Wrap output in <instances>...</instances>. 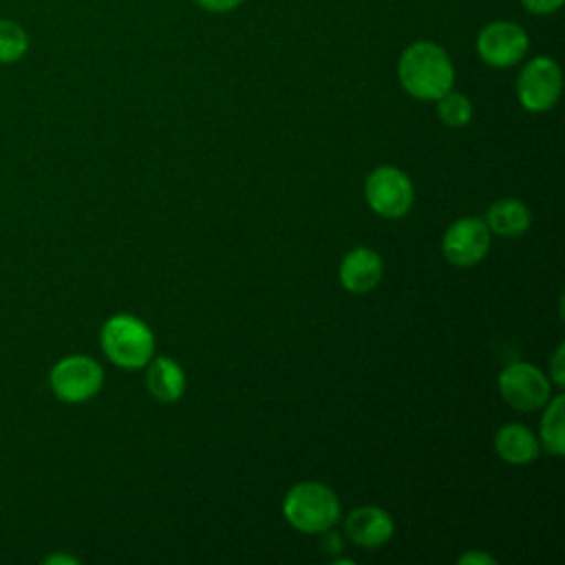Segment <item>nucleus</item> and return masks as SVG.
Returning a JSON list of instances; mask_svg holds the SVG:
<instances>
[{"label": "nucleus", "mask_w": 565, "mask_h": 565, "mask_svg": "<svg viewBox=\"0 0 565 565\" xmlns=\"http://www.w3.org/2000/svg\"><path fill=\"white\" fill-rule=\"evenodd\" d=\"M490 249V230L481 218H459L455 221L441 241V252L448 263L457 267L477 265Z\"/></svg>", "instance_id": "obj_9"}, {"label": "nucleus", "mask_w": 565, "mask_h": 565, "mask_svg": "<svg viewBox=\"0 0 565 565\" xmlns=\"http://www.w3.org/2000/svg\"><path fill=\"white\" fill-rule=\"evenodd\" d=\"M494 450L503 461L523 466L539 457V441L530 428L521 424H505L494 437Z\"/></svg>", "instance_id": "obj_12"}, {"label": "nucleus", "mask_w": 565, "mask_h": 565, "mask_svg": "<svg viewBox=\"0 0 565 565\" xmlns=\"http://www.w3.org/2000/svg\"><path fill=\"white\" fill-rule=\"evenodd\" d=\"M344 530L355 545L380 547L393 536V519L382 508L362 505L347 516Z\"/></svg>", "instance_id": "obj_10"}, {"label": "nucleus", "mask_w": 565, "mask_h": 565, "mask_svg": "<svg viewBox=\"0 0 565 565\" xmlns=\"http://www.w3.org/2000/svg\"><path fill=\"white\" fill-rule=\"evenodd\" d=\"M565 0H521V7L532 15H552L563 7Z\"/></svg>", "instance_id": "obj_18"}, {"label": "nucleus", "mask_w": 565, "mask_h": 565, "mask_svg": "<svg viewBox=\"0 0 565 565\" xmlns=\"http://www.w3.org/2000/svg\"><path fill=\"white\" fill-rule=\"evenodd\" d=\"M207 13H230L243 4V0H194Z\"/></svg>", "instance_id": "obj_20"}, {"label": "nucleus", "mask_w": 565, "mask_h": 565, "mask_svg": "<svg viewBox=\"0 0 565 565\" xmlns=\"http://www.w3.org/2000/svg\"><path fill=\"white\" fill-rule=\"evenodd\" d=\"M42 563H46V565H77V558L68 556V554H51Z\"/></svg>", "instance_id": "obj_22"}, {"label": "nucleus", "mask_w": 565, "mask_h": 565, "mask_svg": "<svg viewBox=\"0 0 565 565\" xmlns=\"http://www.w3.org/2000/svg\"><path fill=\"white\" fill-rule=\"evenodd\" d=\"M459 563L461 565H494L497 561L490 556V554H483V552H466L463 556H459Z\"/></svg>", "instance_id": "obj_21"}, {"label": "nucleus", "mask_w": 565, "mask_h": 565, "mask_svg": "<svg viewBox=\"0 0 565 565\" xmlns=\"http://www.w3.org/2000/svg\"><path fill=\"white\" fill-rule=\"evenodd\" d=\"M51 391L66 404H82L95 397L104 384V369L88 355H66L49 373Z\"/></svg>", "instance_id": "obj_4"}, {"label": "nucleus", "mask_w": 565, "mask_h": 565, "mask_svg": "<svg viewBox=\"0 0 565 565\" xmlns=\"http://www.w3.org/2000/svg\"><path fill=\"white\" fill-rule=\"evenodd\" d=\"M397 79L411 97L437 102L452 88L455 68L439 44L417 40L402 51L397 60Z\"/></svg>", "instance_id": "obj_1"}, {"label": "nucleus", "mask_w": 565, "mask_h": 565, "mask_svg": "<svg viewBox=\"0 0 565 565\" xmlns=\"http://www.w3.org/2000/svg\"><path fill=\"white\" fill-rule=\"evenodd\" d=\"M364 196L375 214L384 218H399L413 205V183L402 170L382 166L366 177Z\"/></svg>", "instance_id": "obj_7"}, {"label": "nucleus", "mask_w": 565, "mask_h": 565, "mask_svg": "<svg viewBox=\"0 0 565 565\" xmlns=\"http://www.w3.org/2000/svg\"><path fill=\"white\" fill-rule=\"evenodd\" d=\"M382 278V258L369 247L351 249L340 265V282L347 291L366 294Z\"/></svg>", "instance_id": "obj_11"}, {"label": "nucleus", "mask_w": 565, "mask_h": 565, "mask_svg": "<svg viewBox=\"0 0 565 565\" xmlns=\"http://www.w3.org/2000/svg\"><path fill=\"white\" fill-rule=\"evenodd\" d=\"M499 391L510 406L519 411H536L547 404L552 388L541 369L527 362H514L501 371Z\"/></svg>", "instance_id": "obj_8"}, {"label": "nucleus", "mask_w": 565, "mask_h": 565, "mask_svg": "<svg viewBox=\"0 0 565 565\" xmlns=\"http://www.w3.org/2000/svg\"><path fill=\"white\" fill-rule=\"evenodd\" d=\"M285 519L300 532L318 534L335 525L340 516V503L331 488L305 481L294 486L282 501Z\"/></svg>", "instance_id": "obj_3"}, {"label": "nucleus", "mask_w": 565, "mask_h": 565, "mask_svg": "<svg viewBox=\"0 0 565 565\" xmlns=\"http://www.w3.org/2000/svg\"><path fill=\"white\" fill-rule=\"evenodd\" d=\"M26 51H29L26 31L9 18H0V64H13L22 60Z\"/></svg>", "instance_id": "obj_16"}, {"label": "nucleus", "mask_w": 565, "mask_h": 565, "mask_svg": "<svg viewBox=\"0 0 565 565\" xmlns=\"http://www.w3.org/2000/svg\"><path fill=\"white\" fill-rule=\"evenodd\" d=\"M563 358H565V347L563 342L556 347L552 360H550V375L554 380V384L561 388L565 384V364H563Z\"/></svg>", "instance_id": "obj_19"}, {"label": "nucleus", "mask_w": 565, "mask_h": 565, "mask_svg": "<svg viewBox=\"0 0 565 565\" xmlns=\"http://www.w3.org/2000/svg\"><path fill=\"white\" fill-rule=\"evenodd\" d=\"M475 46L488 66L510 68L527 55L530 35L512 20H494L479 31Z\"/></svg>", "instance_id": "obj_6"}, {"label": "nucleus", "mask_w": 565, "mask_h": 565, "mask_svg": "<svg viewBox=\"0 0 565 565\" xmlns=\"http://www.w3.org/2000/svg\"><path fill=\"white\" fill-rule=\"evenodd\" d=\"M563 411H565V397L556 395L547 404V411L543 413V422H541V444L554 457H561L565 452V417H563Z\"/></svg>", "instance_id": "obj_15"}, {"label": "nucleus", "mask_w": 565, "mask_h": 565, "mask_svg": "<svg viewBox=\"0 0 565 565\" xmlns=\"http://www.w3.org/2000/svg\"><path fill=\"white\" fill-rule=\"evenodd\" d=\"M102 351L121 369H141L154 353V338L139 318L117 313L102 327Z\"/></svg>", "instance_id": "obj_2"}, {"label": "nucleus", "mask_w": 565, "mask_h": 565, "mask_svg": "<svg viewBox=\"0 0 565 565\" xmlns=\"http://www.w3.org/2000/svg\"><path fill=\"white\" fill-rule=\"evenodd\" d=\"M437 115L450 128H461L472 119V104L463 93H455L452 88L437 99Z\"/></svg>", "instance_id": "obj_17"}, {"label": "nucleus", "mask_w": 565, "mask_h": 565, "mask_svg": "<svg viewBox=\"0 0 565 565\" xmlns=\"http://www.w3.org/2000/svg\"><path fill=\"white\" fill-rule=\"evenodd\" d=\"M563 88V73L556 60L547 55L532 57L516 77V97L521 106L530 113L550 110Z\"/></svg>", "instance_id": "obj_5"}, {"label": "nucleus", "mask_w": 565, "mask_h": 565, "mask_svg": "<svg viewBox=\"0 0 565 565\" xmlns=\"http://www.w3.org/2000/svg\"><path fill=\"white\" fill-rule=\"evenodd\" d=\"M530 210L519 199H499L486 212V225L499 236H521L530 227Z\"/></svg>", "instance_id": "obj_14"}, {"label": "nucleus", "mask_w": 565, "mask_h": 565, "mask_svg": "<svg viewBox=\"0 0 565 565\" xmlns=\"http://www.w3.org/2000/svg\"><path fill=\"white\" fill-rule=\"evenodd\" d=\"M146 382H148V391L152 393V397H157L159 402H166V404L177 402L185 391V375H183L181 366L172 358H166V355H159L152 360Z\"/></svg>", "instance_id": "obj_13"}]
</instances>
